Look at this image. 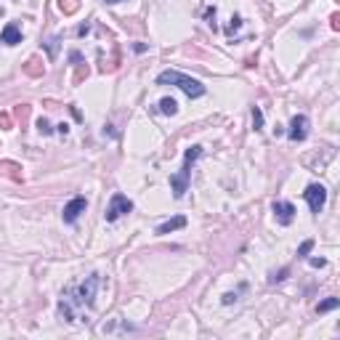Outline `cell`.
<instances>
[{
    "mask_svg": "<svg viewBox=\"0 0 340 340\" xmlns=\"http://www.w3.org/2000/svg\"><path fill=\"white\" fill-rule=\"evenodd\" d=\"M311 266L313 269H322V266H327V260L324 258H311Z\"/></svg>",
    "mask_w": 340,
    "mask_h": 340,
    "instance_id": "obj_23",
    "label": "cell"
},
{
    "mask_svg": "<svg viewBox=\"0 0 340 340\" xmlns=\"http://www.w3.org/2000/svg\"><path fill=\"white\" fill-rule=\"evenodd\" d=\"M330 27L335 29V32L340 29V14H332V16H330Z\"/></svg>",
    "mask_w": 340,
    "mask_h": 340,
    "instance_id": "obj_22",
    "label": "cell"
},
{
    "mask_svg": "<svg viewBox=\"0 0 340 340\" xmlns=\"http://www.w3.org/2000/svg\"><path fill=\"white\" fill-rule=\"evenodd\" d=\"M133 210V202H130L125 194H112V199H109V207L107 213H104V218H107V224H114L117 218H122L125 213Z\"/></svg>",
    "mask_w": 340,
    "mask_h": 340,
    "instance_id": "obj_4",
    "label": "cell"
},
{
    "mask_svg": "<svg viewBox=\"0 0 340 340\" xmlns=\"http://www.w3.org/2000/svg\"><path fill=\"white\" fill-rule=\"evenodd\" d=\"M85 210H88V199H85V197H72L67 205H64V210H61L64 224H75Z\"/></svg>",
    "mask_w": 340,
    "mask_h": 340,
    "instance_id": "obj_6",
    "label": "cell"
},
{
    "mask_svg": "<svg viewBox=\"0 0 340 340\" xmlns=\"http://www.w3.org/2000/svg\"><path fill=\"white\" fill-rule=\"evenodd\" d=\"M234 300H237V295H234V292H226V295H224V303H226V306L234 303Z\"/></svg>",
    "mask_w": 340,
    "mask_h": 340,
    "instance_id": "obj_24",
    "label": "cell"
},
{
    "mask_svg": "<svg viewBox=\"0 0 340 340\" xmlns=\"http://www.w3.org/2000/svg\"><path fill=\"white\" fill-rule=\"evenodd\" d=\"M88 64H80V67H77V72H75V77H72V83H75V85H80L83 80H85V77H88Z\"/></svg>",
    "mask_w": 340,
    "mask_h": 340,
    "instance_id": "obj_15",
    "label": "cell"
},
{
    "mask_svg": "<svg viewBox=\"0 0 340 340\" xmlns=\"http://www.w3.org/2000/svg\"><path fill=\"white\" fill-rule=\"evenodd\" d=\"M107 3H120V0H107Z\"/></svg>",
    "mask_w": 340,
    "mask_h": 340,
    "instance_id": "obj_26",
    "label": "cell"
},
{
    "mask_svg": "<svg viewBox=\"0 0 340 340\" xmlns=\"http://www.w3.org/2000/svg\"><path fill=\"white\" fill-rule=\"evenodd\" d=\"M56 128H58V133H61V136H67V130H69L67 122H61V125H56Z\"/></svg>",
    "mask_w": 340,
    "mask_h": 340,
    "instance_id": "obj_25",
    "label": "cell"
},
{
    "mask_svg": "<svg viewBox=\"0 0 340 340\" xmlns=\"http://www.w3.org/2000/svg\"><path fill=\"white\" fill-rule=\"evenodd\" d=\"M287 274H290V269H282V271H274L271 277H269V282H282V279H287Z\"/></svg>",
    "mask_w": 340,
    "mask_h": 340,
    "instance_id": "obj_21",
    "label": "cell"
},
{
    "mask_svg": "<svg viewBox=\"0 0 340 340\" xmlns=\"http://www.w3.org/2000/svg\"><path fill=\"white\" fill-rule=\"evenodd\" d=\"M306 136H309V117L306 114H295L290 122V130H287V139L290 141H306Z\"/></svg>",
    "mask_w": 340,
    "mask_h": 340,
    "instance_id": "obj_8",
    "label": "cell"
},
{
    "mask_svg": "<svg viewBox=\"0 0 340 340\" xmlns=\"http://www.w3.org/2000/svg\"><path fill=\"white\" fill-rule=\"evenodd\" d=\"M14 128V120H11L8 112H0V130H11Z\"/></svg>",
    "mask_w": 340,
    "mask_h": 340,
    "instance_id": "obj_17",
    "label": "cell"
},
{
    "mask_svg": "<svg viewBox=\"0 0 340 340\" xmlns=\"http://www.w3.org/2000/svg\"><path fill=\"white\" fill-rule=\"evenodd\" d=\"M271 210H274V218H277L279 226H290L292 218H295V205H292V202L277 199V202L271 205Z\"/></svg>",
    "mask_w": 340,
    "mask_h": 340,
    "instance_id": "obj_7",
    "label": "cell"
},
{
    "mask_svg": "<svg viewBox=\"0 0 340 340\" xmlns=\"http://www.w3.org/2000/svg\"><path fill=\"white\" fill-rule=\"evenodd\" d=\"M253 128H255V130L263 128V114H260L258 107H253Z\"/></svg>",
    "mask_w": 340,
    "mask_h": 340,
    "instance_id": "obj_19",
    "label": "cell"
},
{
    "mask_svg": "<svg viewBox=\"0 0 340 340\" xmlns=\"http://www.w3.org/2000/svg\"><path fill=\"white\" fill-rule=\"evenodd\" d=\"M340 306V298H327V300H322V303L316 306V313H327V311H335Z\"/></svg>",
    "mask_w": 340,
    "mask_h": 340,
    "instance_id": "obj_14",
    "label": "cell"
},
{
    "mask_svg": "<svg viewBox=\"0 0 340 340\" xmlns=\"http://www.w3.org/2000/svg\"><path fill=\"white\" fill-rule=\"evenodd\" d=\"M37 130H40L43 136H51V133H54V125H51L45 117H40V120H37Z\"/></svg>",
    "mask_w": 340,
    "mask_h": 340,
    "instance_id": "obj_16",
    "label": "cell"
},
{
    "mask_svg": "<svg viewBox=\"0 0 340 340\" xmlns=\"http://www.w3.org/2000/svg\"><path fill=\"white\" fill-rule=\"evenodd\" d=\"M186 226V218L184 215H175V218H170V221H165V224H160L157 226V234H170V231H175V228H184Z\"/></svg>",
    "mask_w": 340,
    "mask_h": 340,
    "instance_id": "obj_11",
    "label": "cell"
},
{
    "mask_svg": "<svg viewBox=\"0 0 340 340\" xmlns=\"http://www.w3.org/2000/svg\"><path fill=\"white\" fill-rule=\"evenodd\" d=\"M157 85H178L189 99H199V96L205 93V85L199 80H194V77H189V75H181V72H175V69L160 72V75H157Z\"/></svg>",
    "mask_w": 340,
    "mask_h": 340,
    "instance_id": "obj_2",
    "label": "cell"
},
{
    "mask_svg": "<svg viewBox=\"0 0 340 340\" xmlns=\"http://www.w3.org/2000/svg\"><path fill=\"white\" fill-rule=\"evenodd\" d=\"M311 250H313V239H306L303 245L298 247V255H300V258H306V255H309Z\"/></svg>",
    "mask_w": 340,
    "mask_h": 340,
    "instance_id": "obj_20",
    "label": "cell"
},
{
    "mask_svg": "<svg viewBox=\"0 0 340 340\" xmlns=\"http://www.w3.org/2000/svg\"><path fill=\"white\" fill-rule=\"evenodd\" d=\"M58 3V11H61L64 16H72L80 11V0H56Z\"/></svg>",
    "mask_w": 340,
    "mask_h": 340,
    "instance_id": "obj_12",
    "label": "cell"
},
{
    "mask_svg": "<svg viewBox=\"0 0 340 340\" xmlns=\"http://www.w3.org/2000/svg\"><path fill=\"white\" fill-rule=\"evenodd\" d=\"M160 112H162V114H168V117H173L175 112H178V101L170 99V96H165V99L160 101Z\"/></svg>",
    "mask_w": 340,
    "mask_h": 340,
    "instance_id": "obj_13",
    "label": "cell"
},
{
    "mask_svg": "<svg viewBox=\"0 0 340 340\" xmlns=\"http://www.w3.org/2000/svg\"><path fill=\"white\" fill-rule=\"evenodd\" d=\"M0 43H5V45H19V43H22V29H19L14 22L5 24L3 32H0Z\"/></svg>",
    "mask_w": 340,
    "mask_h": 340,
    "instance_id": "obj_9",
    "label": "cell"
},
{
    "mask_svg": "<svg viewBox=\"0 0 340 340\" xmlns=\"http://www.w3.org/2000/svg\"><path fill=\"white\" fill-rule=\"evenodd\" d=\"M14 114H16L19 120L24 122V120H27V117H29V104H19V107L14 109Z\"/></svg>",
    "mask_w": 340,
    "mask_h": 340,
    "instance_id": "obj_18",
    "label": "cell"
},
{
    "mask_svg": "<svg viewBox=\"0 0 340 340\" xmlns=\"http://www.w3.org/2000/svg\"><path fill=\"white\" fill-rule=\"evenodd\" d=\"M24 75H29V77H43V75H45V61H43L40 56H29L27 64H24Z\"/></svg>",
    "mask_w": 340,
    "mask_h": 340,
    "instance_id": "obj_10",
    "label": "cell"
},
{
    "mask_svg": "<svg viewBox=\"0 0 340 340\" xmlns=\"http://www.w3.org/2000/svg\"><path fill=\"white\" fill-rule=\"evenodd\" d=\"M202 157V146H192L186 152L184 157V165H181V170L175 175H170V186H173V194L175 197H184L186 194V189H189V178H192V168H194V162H197Z\"/></svg>",
    "mask_w": 340,
    "mask_h": 340,
    "instance_id": "obj_3",
    "label": "cell"
},
{
    "mask_svg": "<svg viewBox=\"0 0 340 340\" xmlns=\"http://www.w3.org/2000/svg\"><path fill=\"white\" fill-rule=\"evenodd\" d=\"M303 197L306 202H309V207H311V213H322L324 210V202H327V189L322 184H309L306 186V192H303Z\"/></svg>",
    "mask_w": 340,
    "mask_h": 340,
    "instance_id": "obj_5",
    "label": "cell"
},
{
    "mask_svg": "<svg viewBox=\"0 0 340 340\" xmlns=\"http://www.w3.org/2000/svg\"><path fill=\"white\" fill-rule=\"evenodd\" d=\"M96 290H99V274L85 277L80 284H69L67 290L61 292V300H58V316H61L64 322H83L80 309L93 306Z\"/></svg>",
    "mask_w": 340,
    "mask_h": 340,
    "instance_id": "obj_1",
    "label": "cell"
}]
</instances>
